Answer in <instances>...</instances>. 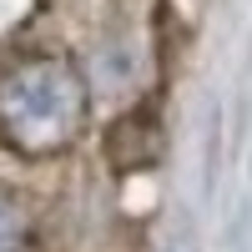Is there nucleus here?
<instances>
[{"instance_id": "obj_2", "label": "nucleus", "mask_w": 252, "mask_h": 252, "mask_svg": "<svg viewBox=\"0 0 252 252\" xmlns=\"http://www.w3.org/2000/svg\"><path fill=\"white\" fill-rule=\"evenodd\" d=\"M106 157L116 172H141V166H152L161 157V126H157V111L152 106H136L126 111L111 136H106Z\"/></svg>"}, {"instance_id": "obj_1", "label": "nucleus", "mask_w": 252, "mask_h": 252, "mask_svg": "<svg viewBox=\"0 0 252 252\" xmlns=\"http://www.w3.org/2000/svg\"><path fill=\"white\" fill-rule=\"evenodd\" d=\"M81 106V81L61 61H26L0 76V136L26 152L66 146L76 136Z\"/></svg>"}]
</instances>
